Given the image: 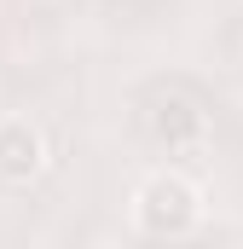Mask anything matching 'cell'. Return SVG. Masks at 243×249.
Returning <instances> with one entry per match:
<instances>
[{
	"instance_id": "7a4b0ae2",
	"label": "cell",
	"mask_w": 243,
	"mask_h": 249,
	"mask_svg": "<svg viewBox=\"0 0 243 249\" xmlns=\"http://www.w3.org/2000/svg\"><path fill=\"white\" fill-rule=\"evenodd\" d=\"M145 127H151V139L162 145V151H197L203 139H208V110L185 93V87H156L151 93V110H145Z\"/></svg>"
},
{
	"instance_id": "3957f363",
	"label": "cell",
	"mask_w": 243,
	"mask_h": 249,
	"mask_svg": "<svg viewBox=\"0 0 243 249\" xmlns=\"http://www.w3.org/2000/svg\"><path fill=\"white\" fill-rule=\"evenodd\" d=\"M41 168H47V133L29 116H0V180L29 186Z\"/></svg>"
},
{
	"instance_id": "6da1fadb",
	"label": "cell",
	"mask_w": 243,
	"mask_h": 249,
	"mask_svg": "<svg viewBox=\"0 0 243 249\" xmlns=\"http://www.w3.org/2000/svg\"><path fill=\"white\" fill-rule=\"evenodd\" d=\"M133 220L151 238H185L203 220V186L191 174H180V168H156L133 191Z\"/></svg>"
}]
</instances>
